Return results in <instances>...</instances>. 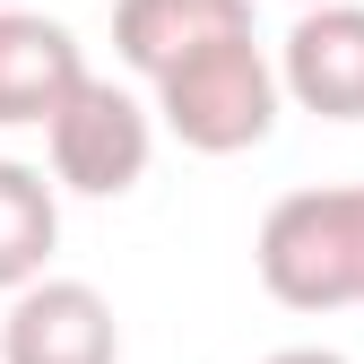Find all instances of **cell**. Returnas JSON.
Segmentation results:
<instances>
[{
  "label": "cell",
  "mask_w": 364,
  "mask_h": 364,
  "mask_svg": "<svg viewBox=\"0 0 364 364\" xmlns=\"http://www.w3.org/2000/svg\"><path fill=\"white\" fill-rule=\"evenodd\" d=\"M225 35H252V0H113V53L148 87Z\"/></svg>",
  "instance_id": "obj_7"
},
{
  "label": "cell",
  "mask_w": 364,
  "mask_h": 364,
  "mask_svg": "<svg viewBox=\"0 0 364 364\" xmlns=\"http://www.w3.org/2000/svg\"><path fill=\"white\" fill-rule=\"evenodd\" d=\"M278 96L321 122H364V0H321L278 43Z\"/></svg>",
  "instance_id": "obj_5"
},
{
  "label": "cell",
  "mask_w": 364,
  "mask_h": 364,
  "mask_svg": "<svg viewBox=\"0 0 364 364\" xmlns=\"http://www.w3.org/2000/svg\"><path fill=\"white\" fill-rule=\"evenodd\" d=\"M0 364H122V321L87 278H35L9 295Z\"/></svg>",
  "instance_id": "obj_4"
},
{
  "label": "cell",
  "mask_w": 364,
  "mask_h": 364,
  "mask_svg": "<svg viewBox=\"0 0 364 364\" xmlns=\"http://www.w3.org/2000/svg\"><path fill=\"white\" fill-rule=\"evenodd\" d=\"M53 243H61V191L43 182V165L0 156V295L35 287Z\"/></svg>",
  "instance_id": "obj_8"
},
{
  "label": "cell",
  "mask_w": 364,
  "mask_h": 364,
  "mask_svg": "<svg viewBox=\"0 0 364 364\" xmlns=\"http://www.w3.org/2000/svg\"><path fill=\"white\" fill-rule=\"evenodd\" d=\"M260 364H347L338 347H278V355H260Z\"/></svg>",
  "instance_id": "obj_9"
},
{
  "label": "cell",
  "mask_w": 364,
  "mask_h": 364,
  "mask_svg": "<svg viewBox=\"0 0 364 364\" xmlns=\"http://www.w3.org/2000/svg\"><path fill=\"white\" fill-rule=\"evenodd\" d=\"M0 9H26V0H0Z\"/></svg>",
  "instance_id": "obj_10"
},
{
  "label": "cell",
  "mask_w": 364,
  "mask_h": 364,
  "mask_svg": "<svg viewBox=\"0 0 364 364\" xmlns=\"http://www.w3.org/2000/svg\"><path fill=\"white\" fill-rule=\"evenodd\" d=\"M304 9H321V0H304Z\"/></svg>",
  "instance_id": "obj_11"
},
{
  "label": "cell",
  "mask_w": 364,
  "mask_h": 364,
  "mask_svg": "<svg viewBox=\"0 0 364 364\" xmlns=\"http://www.w3.org/2000/svg\"><path fill=\"white\" fill-rule=\"evenodd\" d=\"M43 156H53V191H78V200H122L130 182L148 173L156 156V113L130 96V87L87 70L70 87V105L43 122Z\"/></svg>",
  "instance_id": "obj_3"
},
{
  "label": "cell",
  "mask_w": 364,
  "mask_h": 364,
  "mask_svg": "<svg viewBox=\"0 0 364 364\" xmlns=\"http://www.w3.org/2000/svg\"><path fill=\"white\" fill-rule=\"evenodd\" d=\"M252 269L287 312H338L364 304V182H330V191H287L269 200Z\"/></svg>",
  "instance_id": "obj_1"
},
{
  "label": "cell",
  "mask_w": 364,
  "mask_h": 364,
  "mask_svg": "<svg viewBox=\"0 0 364 364\" xmlns=\"http://www.w3.org/2000/svg\"><path fill=\"white\" fill-rule=\"evenodd\" d=\"M78 78H87V53L61 18L0 9V130H43Z\"/></svg>",
  "instance_id": "obj_6"
},
{
  "label": "cell",
  "mask_w": 364,
  "mask_h": 364,
  "mask_svg": "<svg viewBox=\"0 0 364 364\" xmlns=\"http://www.w3.org/2000/svg\"><path fill=\"white\" fill-rule=\"evenodd\" d=\"M278 105H287L278 96V61L260 53V35H225V43H208V53L173 61L156 78L148 113L200 156H243V148H260L278 130Z\"/></svg>",
  "instance_id": "obj_2"
}]
</instances>
